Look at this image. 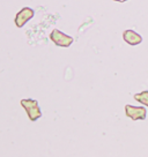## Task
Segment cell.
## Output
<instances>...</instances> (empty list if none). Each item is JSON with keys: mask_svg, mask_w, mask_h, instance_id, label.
Masks as SVG:
<instances>
[{"mask_svg": "<svg viewBox=\"0 0 148 157\" xmlns=\"http://www.w3.org/2000/svg\"><path fill=\"white\" fill-rule=\"evenodd\" d=\"M133 97L135 101H138L139 103L148 106V91H142V93L140 94H135Z\"/></svg>", "mask_w": 148, "mask_h": 157, "instance_id": "cell-6", "label": "cell"}, {"mask_svg": "<svg viewBox=\"0 0 148 157\" xmlns=\"http://www.w3.org/2000/svg\"><path fill=\"white\" fill-rule=\"evenodd\" d=\"M20 103L25 110L28 118L31 121H36L37 119H40L42 117V111H41L40 104L37 101L28 98V99H21Z\"/></svg>", "mask_w": 148, "mask_h": 157, "instance_id": "cell-1", "label": "cell"}, {"mask_svg": "<svg viewBox=\"0 0 148 157\" xmlns=\"http://www.w3.org/2000/svg\"><path fill=\"white\" fill-rule=\"evenodd\" d=\"M114 1H117V2H125V1H127V0H114Z\"/></svg>", "mask_w": 148, "mask_h": 157, "instance_id": "cell-7", "label": "cell"}, {"mask_svg": "<svg viewBox=\"0 0 148 157\" xmlns=\"http://www.w3.org/2000/svg\"><path fill=\"white\" fill-rule=\"evenodd\" d=\"M34 15H35V10L33 8H30V7H23L16 14V16H15V20H14L15 25L18 28H22L29 20H31L34 17Z\"/></svg>", "mask_w": 148, "mask_h": 157, "instance_id": "cell-4", "label": "cell"}, {"mask_svg": "<svg viewBox=\"0 0 148 157\" xmlns=\"http://www.w3.org/2000/svg\"><path fill=\"white\" fill-rule=\"evenodd\" d=\"M123 38L130 45H138L142 42V37L134 30H125L123 33Z\"/></svg>", "mask_w": 148, "mask_h": 157, "instance_id": "cell-5", "label": "cell"}, {"mask_svg": "<svg viewBox=\"0 0 148 157\" xmlns=\"http://www.w3.org/2000/svg\"><path fill=\"white\" fill-rule=\"evenodd\" d=\"M125 113L132 120H145L147 117V111L143 106H133V105H125Z\"/></svg>", "mask_w": 148, "mask_h": 157, "instance_id": "cell-3", "label": "cell"}, {"mask_svg": "<svg viewBox=\"0 0 148 157\" xmlns=\"http://www.w3.org/2000/svg\"><path fill=\"white\" fill-rule=\"evenodd\" d=\"M50 39L57 46H61V48H69L72 43L74 42L73 37H71L68 35L64 34L63 31L58 29H53L50 34Z\"/></svg>", "mask_w": 148, "mask_h": 157, "instance_id": "cell-2", "label": "cell"}]
</instances>
